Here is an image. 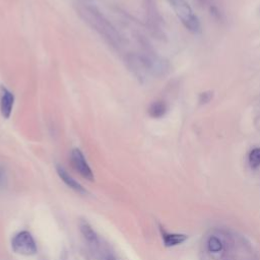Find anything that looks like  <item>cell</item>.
<instances>
[{
	"mask_svg": "<svg viewBox=\"0 0 260 260\" xmlns=\"http://www.w3.org/2000/svg\"><path fill=\"white\" fill-rule=\"evenodd\" d=\"M79 12L84 20L94 28L101 36L108 40L114 46H118L121 43V38L115 27L108 21V19L94 7L83 5L79 8Z\"/></svg>",
	"mask_w": 260,
	"mask_h": 260,
	"instance_id": "obj_1",
	"label": "cell"
},
{
	"mask_svg": "<svg viewBox=\"0 0 260 260\" xmlns=\"http://www.w3.org/2000/svg\"><path fill=\"white\" fill-rule=\"evenodd\" d=\"M182 24L192 34L201 31L199 18L186 0H168Z\"/></svg>",
	"mask_w": 260,
	"mask_h": 260,
	"instance_id": "obj_2",
	"label": "cell"
},
{
	"mask_svg": "<svg viewBox=\"0 0 260 260\" xmlns=\"http://www.w3.org/2000/svg\"><path fill=\"white\" fill-rule=\"evenodd\" d=\"M11 248L14 253L22 256H34L38 252L37 243L27 231H21L15 234L11 240Z\"/></svg>",
	"mask_w": 260,
	"mask_h": 260,
	"instance_id": "obj_3",
	"label": "cell"
},
{
	"mask_svg": "<svg viewBox=\"0 0 260 260\" xmlns=\"http://www.w3.org/2000/svg\"><path fill=\"white\" fill-rule=\"evenodd\" d=\"M70 160H71V165L73 167V169L84 179L88 180V181H92L93 180V173L89 167V165L87 164L83 153L81 152L80 149L78 148H74L72 149L71 153H70Z\"/></svg>",
	"mask_w": 260,
	"mask_h": 260,
	"instance_id": "obj_4",
	"label": "cell"
},
{
	"mask_svg": "<svg viewBox=\"0 0 260 260\" xmlns=\"http://www.w3.org/2000/svg\"><path fill=\"white\" fill-rule=\"evenodd\" d=\"M56 171L58 176L65 183L66 186H68L70 189H72L73 191L79 194H86V190L82 187V185L79 184L73 177H71L62 166H57Z\"/></svg>",
	"mask_w": 260,
	"mask_h": 260,
	"instance_id": "obj_5",
	"label": "cell"
},
{
	"mask_svg": "<svg viewBox=\"0 0 260 260\" xmlns=\"http://www.w3.org/2000/svg\"><path fill=\"white\" fill-rule=\"evenodd\" d=\"M14 104V95L6 88H2V94L0 99V111L4 118L8 119L11 115Z\"/></svg>",
	"mask_w": 260,
	"mask_h": 260,
	"instance_id": "obj_6",
	"label": "cell"
},
{
	"mask_svg": "<svg viewBox=\"0 0 260 260\" xmlns=\"http://www.w3.org/2000/svg\"><path fill=\"white\" fill-rule=\"evenodd\" d=\"M79 230H80V233L82 235V237L84 238V240L91 246H98L99 245V238H98V235L96 233L94 232V230L91 228V225L85 221V220H82L80 221L79 223Z\"/></svg>",
	"mask_w": 260,
	"mask_h": 260,
	"instance_id": "obj_7",
	"label": "cell"
},
{
	"mask_svg": "<svg viewBox=\"0 0 260 260\" xmlns=\"http://www.w3.org/2000/svg\"><path fill=\"white\" fill-rule=\"evenodd\" d=\"M161 238H162V242H164L165 246L174 247V246H178V245H181L182 243H184L188 239V236L184 235V234L169 233V232H166L162 230Z\"/></svg>",
	"mask_w": 260,
	"mask_h": 260,
	"instance_id": "obj_8",
	"label": "cell"
},
{
	"mask_svg": "<svg viewBox=\"0 0 260 260\" xmlns=\"http://www.w3.org/2000/svg\"><path fill=\"white\" fill-rule=\"evenodd\" d=\"M167 110H168V107H167L165 102H162V101H155L148 108V114L152 118L158 119V118H161V117L165 116V114L167 113Z\"/></svg>",
	"mask_w": 260,
	"mask_h": 260,
	"instance_id": "obj_9",
	"label": "cell"
},
{
	"mask_svg": "<svg viewBox=\"0 0 260 260\" xmlns=\"http://www.w3.org/2000/svg\"><path fill=\"white\" fill-rule=\"evenodd\" d=\"M248 162L252 169L260 167V147H255L249 152Z\"/></svg>",
	"mask_w": 260,
	"mask_h": 260,
	"instance_id": "obj_10",
	"label": "cell"
},
{
	"mask_svg": "<svg viewBox=\"0 0 260 260\" xmlns=\"http://www.w3.org/2000/svg\"><path fill=\"white\" fill-rule=\"evenodd\" d=\"M208 250L210 252H213V253H217L219 252L221 249H222V244H221V241L216 238V237H210L208 239Z\"/></svg>",
	"mask_w": 260,
	"mask_h": 260,
	"instance_id": "obj_11",
	"label": "cell"
},
{
	"mask_svg": "<svg viewBox=\"0 0 260 260\" xmlns=\"http://www.w3.org/2000/svg\"><path fill=\"white\" fill-rule=\"evenodd\" d=\"M212 98H213V91H210V90H208V91H203V92H201L200 94H199V98H198V102H199V104H207V103H209L211 100H212Z\"/></svg>",
	"mask_w": 260,
	"mask_h": 260,
	"instance_id": "obj_12",
	"label": "cell"
},
{
	"mask_svg": "<svg viewBox=\"0 0 260 260\" xmlns=\"http://www.w3.org/2000/svg\"><path fill=\"white\" fill-rule=\"evenodd\" d=\"M7 185V174L5 168L0 165V190L4 189Z\"/></svg>",
	"mask_w": 260,
	"mask_h": 260,
	"instance_id": "obj_13",
	"label": "cell"
},
{
	"mask_svg": "<svg viewBox=\"0 0 260 260\" xmlns=\"http://www.w3.org/2000/svg\"><path fill=\"white\" fill-rule=\"evenodd\" d=\"M106 260H117L114 256H112V255H108L107 257H106Z\"/></svg>",
	"mask_w": 260,
	"mask_h": 260,
	"instance_id": "obj_14",
	"label": "cell"
},
{
	"mask_svg": "<svg viewBox=\"0 0 260 260\" xmlns=\"http://www.w3.org/2000/svg\"><path fill=\"white\" fill-rule=\"evenodd\" d=\"M259 12H260V6H259Z\"/></svg>",
	"mask_w": 260,
	"mask_h": 260,
	"instance_id": "obj_15",
	"label": "cell"
}]
</instances>
